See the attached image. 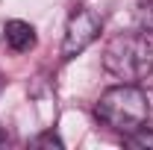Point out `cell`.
<instances>
[{"label": "cell", "instance_id": "cell-1", "mask_svg": "<svg viewBox=\"0 0 153 150\" xmlns=\"http://www.w3.org/2000/svg\"><path fill=\"white\" fill-rule=\"evenodd\" d=\"M94 115L100 124H106L115 132H133L138 127H144V121L150 118V100L147 91L138 88L135 82H121L112 85L100 94L94 106Z\"/></svg>", "mask_w": 153, "mask_h": 150}, {"label": "cell", "instance_id": "cell-2", "mask_svg": "<svg viewBox=\"0 0 153 150\" xmlns=\"http://www.w3.org/2000/svg\"><path fill=\"white\" fill-rule=\"evenodd\" d=\"M103 68L124 82H138L153 74V44L135 33L115 36L103 50Z\"/></svg>", "mask_w": 153, "mask_h": 150}, {"label": "cell", "instance_id": "cell-3", "mask_svg": "<svg viewBox=\"0 0 153 150\" xmlns=\"http://www.w3.org/2000/svg\"><path fill=\"white\" fill-rule=\"evenodd\" d=\"M100 36V18H97L91 9L85 6H76L68 18V27H65V38H62V56L74 59L76 53H82L94 38Z\"/></svg>", "mask_w": 153, "mask_h": 150}, {"label": "cell", "instance_id": "cell-4", "mask_svg": "<svg viewBox=\"0 0 153 150\" xmlns=\"http://www.w3.org/2000/svg\"><path fill=\"white\" fill-rule=\"evenodd\" d=\"M3 44L12 50V53H27L36 47V27L27 24V21H6L3 27Z\"/></svg>", "mask_w": 153, "mask_h": 150}, {"label": "cell", "instance_id": "cell-5", "mask_svg": "<svg viewBox=\"0 0 153 150\" xmlns=\"http://www.w3.org/2000/svg\"><path fill=\"white\" fill-rule=\"evenodd\" d=\"M124 144L133 150H153V130H133L127 132V138H124Z\"/></svg>", "mask_w": 153, "mask_h": 150}, {"label": "cell", "instance_id": "cell-6", "mask_svg": "<svg viewBox=\"0 0 153 150\" xmlns=\"http://www.w3.org/2000/svg\"><path fill=\"white\" fill-rule=\"evenodd\" d=\"M33 144H36V147H56V150H62V138L53 135V132H41L38 138H33Z\"/></svg>", "mask_w": 153, "mask_h": 150}, {"label": "cell", "instance_id": "cell-7", "mask_svg": "<svg viewBox=\"0 0 153 150\" xmlns=\"http://www.w3.org/2000/svg\"><path fill=\"white\" fill-rule=\"evenodd\" d=\"M141 21H144V27H147V30H153V0L141 9Z\"/></svg>", "mask_w": 153, "mask_h": 150}, {"label": "cell", "instance_id": "cell-8", "mask_svg": "<svg viewBox=\"0 0 153 150\" xmlns=\"http://www.w3.org/2000/svg\"><path fill=\"white\" fill-rule=\"evenodd\" d=\"M3 141H6V135H3V130H0V144H3Z\"/></svg>", "mask_w": 153, "mask_h": 150}]
</instances>
